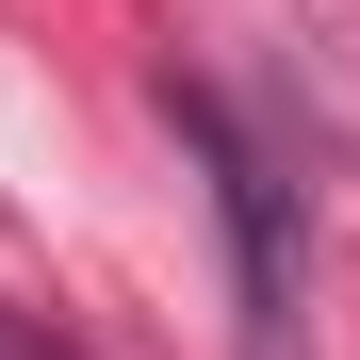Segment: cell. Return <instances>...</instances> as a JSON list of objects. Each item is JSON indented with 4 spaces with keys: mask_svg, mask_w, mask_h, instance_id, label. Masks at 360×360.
<instances>
[{
    "mask_svg": "<svg viewBox=\"0 0 360 360\" xmlns=\"http://www.w3.org/2000/svg\"><path fill=\"white\" fill-rule=\"evenodd\" d=\"M180 148L213 164V213H229V278H246V360H295V213H278V164L229 131V98H164Z\"/></svg>",
    "mask_w": 360,
    "mask_h": 360,
    "instance_id": "cell-1",
    "label": "cell"
},
{
    "mask_svg": "<svg viewBox=\"0 0 360 360\" xmlns=\"http://www.w3.org/2000/svg\"><path fill=\"white\" fill-rule=\"evenodd\" d=\"M0 360H82V344L49 328V311H17V295H0Z\"/></svg>",
    "mask_w": 360,
    "mask_h": 360,
    "instance_id": "cell-2",
    "label": "cell"
}]
</instances>
